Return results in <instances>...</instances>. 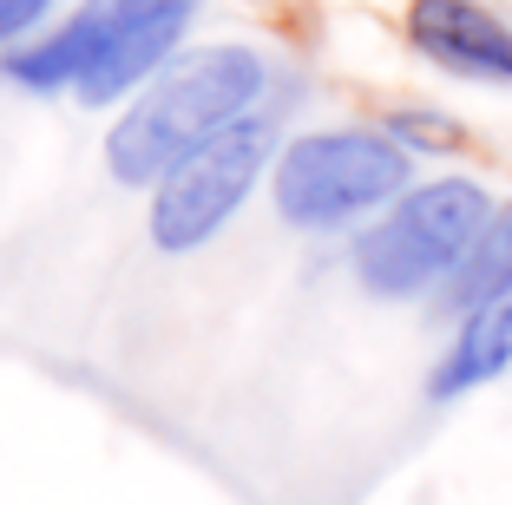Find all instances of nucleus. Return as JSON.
<instances>
[{
	"mask_svg": "<svg viewBox=\"0 0 512 505\" xmlns=\"http://www.w3.org/2000/svg\"><path fill=\"white\" fill-rule=\"evenodd\" d=\"M499 374H512V289H499L480 309L460 315L447 355L427 374V394H434V401H460L473 387H493Z\"/></svg>",
	"mask_w": 512,
	"mask_h": 505,
	"instance_id": "7",
	"label": "nucleus"
},
{
	"mask_svg": "<svg viewBox=\"0 0 512 505\" xmlns=\"http://www.w3.org/2000/svg\"><path fill=\"white\" fill-rule=\"evenodd\" d=\"M499 289H512V204L493 210V223L480 230L473 256L460 263V276L440 289V309H447V315H467V309H480L486 296H499Z\"/></svg>",
	"mask_w": 512,
	"mask_h": 505,
	"instance_id": "8",
	"label": "nucleus"
},
{
	"mask_svg": "<svg viewBox=\"0 0 512 505\" xmlns=\"http://www.w3.org/2000/svg\"><path fill=\"white\" fill-rule=\"evenodd\" d=\"M414 184V151L388 125H329L302 132L276 151L270 164V197L289 230L329 237L348 223H368Z\"/></svg>",
	"mask_w": 512,
	"mask_h": 505,
	"instance_id": "4",
	"label": "nucleus"
},
{
	"mask_svg": "<svg viewBox=\"0 0 512 505\" xmlns=\"http://www.w3.org/2000/svg\"><path fill=\"white\" fill-rule=\"evenodd\" d=\"M197 0H86L66 27L7 53V79L27 92H66L86 105H112L165 73L171 46L184 40Z\"/></svg>",
	"mask_w": 512,
	"mask_h": 505,
	"instance_id": "2",
	"label": "nucleus"
},
{
	"mask_svg": "<svg viewBox=\"0 0 512 505\" xmlns=\"http://www.w3.org/2000/svg\"><path fill=\"white\" fill-rule=\"evenodd\" d=\"M388 125L394 138H401L414 158L421 151H434V158H447V151H460L467 145V132H460V119H447V112H434V105H401V112H388Z\"/></svg>",
	"mask_w": 512,
	"mask_h": 505,
	"instance_id": "9",
	"label": "nucleus"
},
{
	"mask_svg": "<svg viewBox=\"0 0 512 505\" xmlns=\"http://www.w3.org/2000/svg\"><path fill=\"white\" fill-rule=\"evenodd\" d=\"M493 191L480 178H427L407 184L381 217H368V230L355 237L348 263L355 283L381 302H414L440 296L460 276V263L473 256L480 230L493 223Z\"/></svg>",
	"mask_w": 512,
	"mask_h": 505,
	"instance_id": "3",
	"label": "nucleus"
},
{
	"mask_svg": "<svg viewBox=\"0 0 512 505\" xmlns=\"http://www.w3.org/2000/svg\"><path fill=\"white\" fill-rule=\"evenodd\" d=\"M53 14V0H0V46H14V40H27L40 20Z\"/></svg>",
	"mask_w": 512,
	"mask_h": 505,
	"instance_id": "10",
	"label": "nucleus"
},
{
	"mask_svg": "<svg viewBox=\"0 0 512 505\" xmlns=\"http://www.w3.org/2000/svg\"><path fill=\"white\" fill-rule=\"evenodd\" d=\"M263 92H270V60L256 46H197V53L171 60L165 73L145 79V92L112 125V138H106L112 178L158 184L204 138H217L243 112H256Z\"/></svg>",
	"mask_w": 512,
	"mask_h": 505,
	"instance_id": "1",
	"label": "nucleus"
},
{
	"mask_svg": "<svg viewBox=\"0 0 512 505\" xmlns=\"http://www.w3.org/2000/svg\"><path fill=\"white\" fill-rule=\"evenodd\" d=\"M407 46L467 86H512V20L486 0H407Z\"/></svg>",
	"mask_w": 512,
	"mask_h": 505,
	"instance_id": "6",
	"label": "nucleus"
},
{
	"mask_svg": "<svg viewBox=\"0 0 512 505\" xmlns=\"http://www.w3.org/2000/svg\"><path fill=\"white\" fill-rule=\"evenodd\" d=\"M276 164V112H243L217 138L191 151L184 164H171L165 178L151 184V243L171 256L204 250L243 210V197L256 191V178Z\"/></svg>",
	"mask_w": 512,
	"mask_h": 505,
	"instance_id": "5",
	"label": "nucleus"
}]
</instances>
